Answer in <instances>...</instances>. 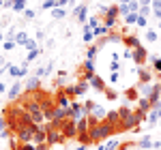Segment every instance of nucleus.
Returning a JSON list of instances; mask_svg holds the SVG:
<instances>
[{
	"label": "nucleus",
	"instance_id": "obj_4",
	"mask_svg": "<svg viewBox=\"0 0 161 150\" xmlns=\"http://www.w3.org/2000/svg\"><path fill=\"white\" fill-rule=\"evenodd\" d=\"M35 129H37V125L19 126V129L15 131V142H17V144H32V142H35Z\"/></svg>",
	"mask_w": 161,
	"mask_h": 150
},
{
	"label": "nucleus",
	"instance_id": "obj_1",
	"mask_svg": "<svg viewBox=\"0 0 161 150\" xmlns=\"http://www.w3.org/2000/svg\"><path fill=\"white\" fill-rule=\"evenodd\" d=\"M118 133V129L116 126H112L110 122H99V125H95V126H90V131H88V137H90V144H97L99 146L103 139H108L110 135H116Z\"/></svg>",
	"mask_w": 161,
	"mask_h": 150
},
{
	"label": "nucleus",
	"instance_id": "obj_17",
	"mask_svg": "<svg viewBox=\"0 0 161 150\" xmlns=\"http://www.w3.org/2000/svg\"><path fill=\"white\" fill-rule=\"evenodd\" d=\"M88 84H90V88H95V90H99V92H105V82H103V77H99V75H95Z\"/></svg>",
	"mask_w": 161,
	"mask_h": 150
},
{
	"label": "nucleus",
	"instance_id": "obj_23",
	"mask_svg": "<svg viewBox=\"0 0 161 150\" xmlns=\"http://www.w3.org/2000/svg\"><path fill=\"white\" fill-rule=\"evenodd\" d=\"M157 120H159V110H150L148 118H146V122H148V126H155V125H157Z\"/></svg>",
	"mask_w": 161,
	"mask_h": 150
},
{
	"label": "nucleus",
	"instance_id": "obj_39",
	"mask_svg": "<svg viewBox=\"0 0 161 150\" xmlns=\"http://www.w3.org/2000/svg\"><path fill=\"white\" fill-rule=\"evenodd\" d=\"M150 13H153V7H140V15L142 17H148Z\"/></svg>",
	"mask_w": 161,
	"mask_h": 150
},
{
	"label": "nucleus",
	"instance_id": "obj_46",
	"mask_svg": "<svg viewBox=\"0 0 161 150\" xmlns=\"http://www.w3.org/2000/svg\"><path fill=\"white\" fill-rule=\"evenodd\" d=\"M118 69H120V62L112 60V64H110V71H112V73H118Z\"/></svg>",
	"mask_w": 161,
	"mask_h": 150
},
{
	"label": "nucleus",
	"instance_id": "obj_59",
	"mask_svg": "<svg viewBox=\"0 0 161 150\" xmlns=\"http://www.w3.org/2000/svg\"><path fill=\"white\" fill-rule=\"evenodd\" d=\"M2 7H4V4H2V2H0V9H2Z\"/></svg>",
	"mask_w": 161,
	"mask_h": 150
},
{
	"label": "nucleus",
	"instance_id": "obj_8",
	"mask_svg": "<svg viewBox=\"0 0 161 150\" xmlns=\"http://www.w3.org/2000/svg\"><path fill=\"white\" fill-rule=\"evenodd\" d=\"M73 17H75V19H77V22H80L82 26L88 22V4H86V2L77 4V7L73 9Z\"/></svg>",
	"mask_w": 161,
	"mask_h": 150
},
{
	"label": "nucleus",
	"instance_id": "obj_61",
	"mask_svg": "<svg viewBox=\"0 0 161 150\" xmlns=\"http://www.w3.org/2000/svg\"><path fill=\"white\" fill-rule=\"evenodd\" d=\"M82 2H86V0H82Z\"/></svg>",
	"mask_w": 161,
	"mask_h": 150
},
{
	"label": "nucleus",
	"instance_id": "obj_38",
	"mask_svg": "<svg viewBox=\"0 0 161 150\" xmlns=\"http://www.w3.org/2000/svg\"><path fill=\"white\" fill-rule=\"evenodd\" d=\"M118 11H120V17H127L129 15V4H118Z\"/></svg>",
	"mask_w": 161,
	"mask_h": 150
},
{
	"label": "nucleus",
	"instance_id": "obj_12",
	"mask_svg": "<svg viewBox=\"0 0 161 150\" xmlns=\"http://www.w3.org/2000/svg\"><path fill=\"white\" fill-rule=\"evenodd\" d=\"M9 75L11 77H15V79H19V77H24V75H28V62H22V67H17V64H13L11 69H9Z\"/></svg>",
	"mask_w": 161,
	"mask_h": 150
},
{
	"label": "nucleus",
	"instance_id": "obj_25",
	"mask_svg": "<svg viewBox=\"0 0 161 150\" xmlns=\"http://www.w3.org/2000/svg\"><path fill=\"white\" fill-rule=\"evenodd\" d=\"M13 11L15 13H24L26 11V0H13Z\"/></svg>",
	"mask_w": 161,
	"mask_h": 150
},
{
	"label": "nucleus",
	"instance_id": "obj_42",
	"mask_svg": "<svg viewBox=\"0 0 161 150\" xmlns=\"http://www.w3.org/2000/svg\"><path fill=\"white\" fill-rule=\"evenodd\" d=\"M35 15H37V13L32 11V9H26V11H24V17L28 19V22H30V19H35Z\"/></svg>",
	"mask_w": 161,
	"mask_h": 150
},
{
	"label": "nucleus",
	"instance_id": "obj_26",
	"mask_svg": "<svg viewBox=\"0 0 161 150\" xmlns=\"http://www.w3.org/2000/svg\"><path fill=\"white\" fill-rule=\"evenodd\" d=\"M13 41H15L17 45H22V47H24V43L28 41V35H26L24 30H22V32H17V35H15V39H13Z\"/></svg>",
	"mask_w": 161,
	"mask_h": 150
},
{
	"label": "nucleus",
	"instance_id": "obj_47",
	"mask_svg": "<svg viewBox=\"0 0 161 150\" xmlns=\"http://www.w3.org/2000/svg\"><path fill=\"white\" fill-rule=\"evenodd\" d=\"M7 118H4V116H2V118H0V133H4V131H7Z\"/></svg>",
	"mask_w": 161,
	"mask_h": 150
},
{
	"label": "nucleus",
	"instance_id": "obj_35",
	"mask_svg": "<svg viewBox=\"0 0 161 150\" xmlns=\"http://www.w3.org/2000/svg\"><path fill=\"white\" fill-rule=\"evenodd\" d=\"M24 50H28V51L37 50V39H28V41L24 43Z\"/></svg>",
	"mask_w": 161,
	"mask_h": 150
},
{
	"label": "nucleus",
	"instance_id": "obj_11",
	"mask_svg": "<svg viewBox=\"0 0 161 150\" xmlns=\"http://www.w3.org/2000/svg\"><path fill=\"white\" fill-rule=\"evenodd\" d=\"M26 86H22V82L19 79H15V84H13L11 88H9V92H7V97H9V101H17L19 97H22V90H24Z\"/></svg>",
	"mask_w": 161,
	"mask_h": 150
},
{
	"label": "nucleus",
	"instance_id": "obj_15",
	"mask_svg": "<svg viewBox=\"0 0 161 150\" xmlns=\"http://www.w3.org/2000/svg\"><path fill=\"white\" fill-rule=\"evenodd\" d=\"M71 103H73V101L69 99L62 90H60V92H56V107H60V110H69V107H71Z\"/></svg>",
	"mask_w": 161,
	"mask_h": 150
},
{
	"label": "nucleus",
	"instance_id": "obj_19",
	"mask_svg": "<svg viewBox=\"0 0 161 150\" xmlns=\"http://www.w3.org/2000/svg\"><path fill=\"white\" fill-rule=\"evenodd\" d=\"M97 54H99V45H97V43L88 45V50H86V60H90V62H95Z\"/></svg>",
	"mask_w": 161,
	"mask_h": 150
},
{
	"label": "nucleus",
	"instance_id": "obj_28",
	"mask_svg": "<svg viewBox=\"0 0 161 150\" xmlns=\"http://www.w3.org/2000/svg\"><path fill=\"white\" fill-rule=\"evenodd\" d=\"M120 146H123V144H120V139H110V142L105 144V150H118Z\"/></svg>",
	"mask_w": 161,
	"mask_h": 150
},
{
	"label": "nucleus",
	"instance_id": "obj_5",
	"mask_svg": "<svg viewBox=\"0 0 161 150\" xmlns=\"http://www.w3.org/2000/svg\"><path fill=\"white\" fill-rule=\"evenodd\" d=\"M88 88H90V84H88V82H84V79H80L77 84H71V86H64V90H62V92H64V94H67V97H69L71 101H75V97L84 94V92H86Z\"/></svg>",
	"mask_w": 161,
	"mask_h": 150
},
{
	"label": "nucleus",
	"instance_id": "obj_2",
	"mask_svg": "<svg viewBox=\"0 0 161 150\" xmlns=\"http://www.w3.org/2000/svg\"><path fill=\"white\" fill-rule=\"evenodd\" d=\"M24 110L30 114V118H32V122H35V125L45 122V114H43V110H41V103H39L37 94L24 97Z\"/></svg>",
	"mask_w": 161,
	"mask_h": 150
},
{
	"label": "nucleus",
	"instance_id": "obj_18",
	"mask_svg": "<svg viewBox=\"0 0 161 150\" xmlns=\"http://www.w3.org/2000/svg\"><path fill=\"white\" fill-rule=\"evenodd\" d=\"M88 131H90V122H88V116H86V118L77 120V135H88Z\"/></svg>",
	"mask_w": 161,
	"mask_h": 150
},
{
	"label": "nucleus",
	"instance_id": "obj_13",
	"mask_svg": "<svg viewBox=\"0 0 161 150\" xmlns=\"http://www.w3.org/2000/svg\"><path fill=\"white\" fill-rule=\"evenodd\" d=\"M123 43H125L127 50H137V47H142V41H140V37H136V35H125Z\"/></svg>",
	"mask_w": 161,
	"mask_h": 150
},
{
	"label": "nucleus",
	"instance_id": "obj_9",
	"mask_svg": "<svg viewBox=\"0 0 161 150\" xmlns=\"http://www.w3.org/2000/svg\"><path fill=\"white\" fill-rule=\"evenodd\" d=\"M26 92L28 94H37L41 92V77H28V82H26Z\"/></svg>",
	"mask_w": 161,
	"mask_h": 150
},
{
	"label": "nucleus",
	"instance_id": "obj_3",
	"mask_svg": "<svg viewBox=\"0 0 161 150\" xmlns=\"http://www.w3.org/2000/svg\"><path fill=\"white\" fill-rule=\"evenodd\" d=\"M101 11L105 13V17H103V26H108V28H114L116 26V19L120 17V11H118V4H108V7H101Z\"/></svg>",
	"mask_w": 161,
	"mask_h": 150
},
{
	"label": "nucleus",
	"instance_id": "obj_22",
	"mask_svg": "<svg viewBox=\"0 0 161 150\" xmlns=\"http://www.w3.org/2000/svg\"><path fill=\"white\" fill-rule=\"evenodd\" d=\"M153 88H155V84H140V94H142V99H148L150 94H153Z\"/></svg>",
	"mask_w": 161,
	"mask_h": 150
},
{
	"label": "nucleus",
	"instance_id": "obj_52",
	"mask_svg": "<svg viewBox=\"0 0 161 150\" xmlns=\"http://www.w3.org/2000/svg\"><path fill=\"white\" fill-rule=\"evenodd\" d=\"M140 4H142V7H150V4H153V0H140Z\"/></svg>",
	"mask_w": 161,
	"mask_h": 150
},
{
	"label": "nucleus",
	"instance_id": "obj_37",
	"mask_svg": "<svg viewBox=\"0 0 161 150\" xmlns=\"http://www.w3.org/2000/svg\"><path fill=\"white\" fill-rule=\"evenodd\" d=\"M144 39H146L148 43H155V41H157V32H155V30H148V32L144 35Z\"/></svg>",
	"mask_w": 161,
	"mask_h": 150
},
{
	"label": "nucleus",
	"instance_id": "obj_10",
	"mask_svg": "<svg viewBox=\"0 0 161 150\" xmlns=\"http://www.w3.org/2000/svg\"><path fill=\"white\" fill-rule=\"evenodd\" d=\"M146 60H148V51H146L144 45H142V47H137V50H133V62H136L137 67H144Z\"/></svg>",
	"mask_w": 161,
	"mask_h": 150
},
{
	"label": "nucleus",
	"instance_id": "obj_7",
	"mask_svg": "<svg viewBox=\"0 0 161 150\" xmlns=\"http://www.w3.org/2000/svg\"><path fill=\"white\" fill-rule=\"evenodd\" d=\"M45 131H47V146H54V144H62V142H64V135H62L60 129L47 125V129H45Z\"/></svg>",
	"mask_w": 161,
	"mask_h": 150
},
{
	"label": "nucleus",
	"instance_id": "obj_54",
	"mask_svg": "<svg viewBox=\"0 0 161 150\" xmlns=\"http://www.w3.org/2000/svg\"><path fill=\"white\" fill-rule=\"evenodd\" d=\"M131 0H118V4H129Z\"/></svg>",
	"mask_w": 161,
	"mask_h": 150
},
{
	"label": "nucleus",
	"instance_id": "obj_27",
	"mask_svg": "<svg viewBox=\"0 0 161 150\" xmlns=\"http://www.w3.org/2000/svg\"><path fill=\"white\" fill-rule=\"evenodd\" d=\"M123 35H118V32H110L108 35V43H123Z\"/></svg>",
	"mask_w": 161,
	"mask_h": 150
},
{
	"label": "nucleus",
	"instance_id": "obj_31",
	"mask_svg": "<svg viewBox=\"0 0 161 150\" xmlns=\"http://www.w3.org/2000/svg\"><path fill=\"white\" fill-rule=\"evenodd\" d=\"M39 54H41V47H37V50H32V51H28V56H26V62H32V60H37Z\"/></svg>",
	"mask_w": 161,
	"mask_h": 150
},
{
	"label": "nucleus",
	"instance_id": "obj_55",
	"mask_svg": "<svg viewBox=\"0 0 161 150\" xmlns=\"http://www.w3.org/2000/svg\"><path fill=\"white\" fill-rule=\"evenodd\" d=\"M4 41H7V37H4V35L0 32V43H4Z\"/></svg>",
	"mask_w": 161,
	"mask_h": 150
},
{
	"label": "nucleus",
	"instance_id": "obj_36",
	"mask_svg": "<svg viewBox=\"0 0 161 150\" xmlns=\"http://www.w3.org/2000/svg\"><path fill=\"white\" fill-rule=\"evenodd\" d=\"M101 35H110V28H108V26H99V28H95V37H101Z\"/></svg>",
	"mask_w": 161,
	"mask_h": 150
},
{
	"label": "nucleus",
	"instance_id": "obj_41",
	"mask_svg": "<svg viewBox=\"0 0 161 150\" xmlns=\"http://www.w3.org/2000/svg\"><path fill=\"white\" fill-rule=\"evenodd\" d=\"M2 47H4L7 51H11L13 47H17V43H15V41H4V43H2Z\"/></svg>",
	"mask_w": 161,
	"mask_h": 150
},
{
	"label": "nucleus",
	"instance_id": "obj_32",
	"mask_svg": "<svg viewBox=\"0 0 161 150\" xmlns=\"http://www.w3.org/2000/svg\"><path fill=\"white\" fill-rule=\"evenodd\" d=\"M52 9H56V0H45L41 4V11H52Z\"/></svg>",
	"mask_w": 161,
	"mask_h": 150
},
{
	"label": "nucleus",
	"instance_id": "obj_50",
	"mask_svg": "<svg viewBox=\"0 0 161 150\" xmlns=\"http://www.w3.org/2000/svg\"><path fill=\"white\" fill-rule=\"evenodd\" d=\"M118 79H120V73H112L110 75V82H112V84H116Z\"/></svg>",
	"mask_w": 161,
	"mask_h": 150
},
{
	"label": "nucleus",
	"instance_id": "obj_51",
	"mask_svg": "<svg viewBox=\"0 0 161 150\" xmlns=\"http://www.w3.org/2000/svg\"><path fill=\"white\" fill-rule=\"evenodd\" d=\"M4 92H9V88L4 86V82H0V94H4Z\"/></svg>",
	"mask_w": 161,
	"mask_h": 150
},
{
	"label": "nucleus",
	"instance_id": "obj_57",
	"mask_svg": "<svg viewBox=\"0 0 161 150\" xmlns=\"http://www.w3.org/2000/svg\"><path fill=\"white\" fill-rule=\"evenodd\" d=\"M2 73H4V67H0V82H2Z\"/></svg>",
	"mask_w": 161,
	"mask_h": 150
},
{
	"label": "nucleus",
	"instance_id": "obj_48",
	"mask_svg": "<svg viewBox=\"0 0 161 150\" xmlns=\"http://www.w3.org/2000/svg\"><path fill=\"white\" fill-rule=\"evenodd\" d=\"M125 60H133V50H127V47H125Z\"/></svg>",
	"mask_w": 161,
	"mask_h": 150
},
{
	"label": "nucleus",
	"instance_id": "obj_29",
	"mask_svg": "<svg viewBox=\"0 0 161 150\" xmlns=\"http://www.w3.org/2000/svg\"><path fill=\"white\" fill-rule=\"evenodd\" d=\"M62 17H67L64 9H52V19H62Z\"/></svg>",
	"mask_w": 161,
	"mask_h": 150
},
{
	"label": "nucleus",
	"instance_id": "obj_33",
	"mask_svg": "<svg viewBox=\"0 0 161 150\" xmlns=\"http://www.w3.org/2000/svg\"><path fill=\"white\" fill-rule=\"evenodd\" d=\"M125 99H127V101H136L137 99V90H136V88H129V90L125 92Z\"/></svg>",
	"mask_w": 161,
	"mask_h": 150
},
{
	"label": "nucleus",
	"instance_id": "obj_45",
	"mask_svg": "<svg viewBox=\"0 0 161 150\" xmlns=\"http://www.w3.org/2000/svg\"><path fill=\"white\" fill-rule=\"evenodd\" d=\"M137 26H140V28H146V26H148V17H142V15H140V19H137Z\"/></svg>",
	"mask_w": 161,
	"mask_h": 150
},
{
	"label": "nucleus",
	"instance_id": "obj_16",
	"mask_svg": "<svg viewBox=\"0 0 161 150\" xmlns=\"http://www.w3.org/2000/svg\"><path fill=\"white\" fill-rule=\"evenodd\" d=\"M137 75H140V84H150L153 79V71L146 67H137Z\"/></svg>",
	"mask_w": 161,
	"mask_h": 150
},
{
	"label": "nucleus",
	"instance_id": "obj_30",
	"mask_svg": "<svg viewBox=\"0 0 161 150\" xmlns=\"http://www.w3.org/2000/svg\"><path fill=\"white\" fill-rule=\"evenodd\" d=\"M148 58L153 60V71L161 75V58H155V56H148Z\"/></svg>",
	"mask_w": 161,
	"mask_h": 150
},
{
	"label": "nucleus",
	"instance_id": "obj_24",
	"mask_svg": "<svg viewBox=\"0 0 161 150\" xmlns=\"http://www.w3.org/2000/svg\"><path fill=\"white\" fill-rule=\"evenodd\" d=\"M137 19H140V13H129L127 17H123L125 26H129V24H137Z\"/></svg>",
	"mask_w": 161,
	"mask_h": 150
},
{
	"label": "nucleus",
	"instance_id": "obj_44",
	"mask_svg": "<svg viewBox=\"0 0 161 150\" xmlns=\"http://www.w3.org/2000/svg\"><path fill=\"white\" fill-rule=\"evenodd\" d=\"M69 2H73V0H56V9H64Z\"/></svg>",
	"mask_w": 161,
	"mask_h": 150
},
{
	"label": "nucleus",
	"instance_id": "obj_34",
	"mask_svg": "<svg viewBox=\"0 0 161 150\" xmlns=\"http://www.w3.org/2000/svg\"><path fill=\"white\" fill-rule=\"evenodd\" d=\"M95 107H97V103H95V101H86V103H84V114H92V110H95Z\"/></svg>",
	"mask_w": 161,
	"mask_h": 150
},
{
	"label": "nucleus",
	"instance_id": "obj_20",
	"mask_svg": "<svg viewBox=\"0 0 161 150\" xmlns=\"http://www.w3.org/2000/svg\"><path fill=\"white\" fill-rule=\"evenodd\" d=\"M153 144H155L153 137H150V135H144V137L137 142V148H140V150H148V148H153Z\"/></svg>",
	"mask_w": 161,
	"mask_h": 150
},
{
	"label": "nucleus",
	"instance_id": "obj_53",
	"mask_svg": "<svg viewBox=\"0 0 161 150\" xmlns=\"http://www.w3.org/2000/svg\"><path fill=\"white\" fill-rule=\"evenodd\" d=\"M4 9H13V0H7L4 2Z\"/></svg>",
	"mask_w": 161,
	"mask_h": 150
},
{
	"label": "nucleus",
	"instance_id": "obj_43",
	"mask_svg": "<svg viewBox=\"0 0 161 150\" xmlns=\"http://www.w3.org/2000/svg\"><path fill=\"white\" fill-rule=\"evenodd\" d=\"M150 7H153V13H159L161 11V0H153Z\"/></svg>",
	"mask_w": 161,
	"mask_h": 150
},
{
	"label": "nucleus",
	"instance_id": "obj_14",
	"mask_svg": "<svg viewBox=\"0 0 161 150\" xmlns=\"http://www.w3.org/2000/svg\"><path fill=\"white\" fill-rule=\"evenodd\" d=\"M105 122H110L112 126H116V129H118V133H120V125H123V118H120L118 110H116V112H108V116H105Z\"/></svg>",
	"mask_w": 161,
	"mask_h": 150
},
{
	"label": "nucleus",
	"instance_id": "obj_49",
	"mask_svg": "<svg viewBox=\"0 0 161 150\" xmlns=\"http://www.w3.org/2000/svg\"><path fill=\"white\" fill-rule=\"evenodd\" d=\"M105 97H108V99H110V101H114V99H116V97H118V94H116L114 90H105Z\"/></svg>",
	"mask_w": 161,
	"mask_h": 150
},
{
	"label": "nucleus",
	"instance_id": "obj_21",
	"mask_svg": "<svg viewBox=\"0 0 161 150\" xmlns=\"http://www.w3.org/2000/svg\"><path fill=\"white\" fill-rule=\"evenodd\" d=\"M137 110H140V112H144V114H148L150 110H153V105H150L148 99H142V97H140V99H137Z\"/></svg>",
	"mask_w": 161,
	"mask_h": 150
},
{
	"label": "nucleus",
	"instance_id": "obj_60",
	"mask_svg": "<svg viewBox=\"0 0 161 150\" xmlns=\"http://www.w3.org/2000/svg\"><path fill=\"white\" fill-rule=\"evenodd\" d=\"M0 2H2V4H4V2H7V0H0Z\"/></svg>",
	"mask_w": 161,
	"mask_h": 150
},
{
	"label": "nucleus",
	"instance_id": "obj_56",
	"mask_svg": "<svg viewBox=\"0 0 161 150\" xmlns=\"http://www.w3.org/2000/svg\"><path fill=\"white\" fill-rule=\"evenodd\" d=\"M75 150H86V146H84V144H80V146H77Z\"/></svg>",
	"mask_w": 161,
	"mask_h": 150
},
{
	"label": "nucleus",
	"instance_id": "obj_58",
	"mask_svg": "<svg viewBox=\"0 0 161 150\" xmlns=\"http://www.w3.org/2000/svg\"><path fill=\"white\" fill-rule=\"evenodd\" d=\"M157 24H159V28H161V19H159V22H157Z\"/></svg>",
	"mask_w": 161,
	"mask_h": 150
},
{
	"label": "nucleus",
	"instance_id": "obj_40",
	"mask_svg": "<svg viewBox=\"0 0 161 150\" xmlns=\"http://www.w3.org/2000/svg\"><path fill=\"white\" fill-rule=\"evenodd\" d=\"M86 24L90 26V28H92V30H95V28H99V17H90V19H88Z\"/></svg>",
	"mask_w": 161,
	"mask_h": 150
},
{
	"label": "nucleus",
	"instance_id": "obj_6",
	"mask_svg": "<svg viewBox=\"0 0 161 150\" xmlns=\"http://www.w3.org/2000/svg\"><path fill=\"white\" fill-rule=\"evenodd\" d=\"M60 131H62V135H64V139H77V122H75L73 118L62 120Z\"/></svg>",
	"mask_w": 161,
	"mask_h": 150
}]
</instances>
